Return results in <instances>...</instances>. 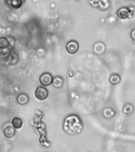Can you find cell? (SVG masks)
<instances>
[{"instance_id": "obj_1", "label": "cell", "mask_w": 135, "mask_h": 152, "mask_svg": "<svg viewBox=\"0 0 135 152\" xmlns=\"http://www.w3.org/2000/svg\"><path fill=\"white\" fill-rule=\"evenodd\" d=\"M63 129L69 135L79 134L83 129L82 121L76 115H69L64 120Z\"/></svg>"}, {"instance_id": "obj_2", "label": "cell", "mask_w": 135, "mask_h": 152, "mask_svg": "<svg viewBox=\"0 0 135 152\" xmlns=\"http://www.w3.org/2000/svg\"><path fill=\"white\" fill-rule=\"evenodd\" d=\"M35 97L39 101H44L48 97V91L44 86H39L35 90Z\"/></svg>"}, {"instance_id": "obj_3", "label": "cell", "mask_w": 135, "mask_h": 152, "mask_svg": "<svg viewBox=\"0 0 135 152\" xmlns=\"http://www.w3.org/2000/svg\"><path fill=\"white\" fill-rule=\"evenodd\" d=\"M39 81H40V83L41 85L45 87V86H48L51 84H52V82H53V76L51 75L50 73H43L40 76V78H39Z\"/></svg>"}, {"instance_id": "obj_4", "label": "cell", "mask_w": 135, "mask_h": 152, "mask_svg": "<svg viewBox=\"0 0 135 152\" xmlns=\"http://www.w3.org/2000/svg\"><path fill=\"white\" fill-rule=\"evenodd\" d=\"M117 16H118V18L122 19V20H126V19L130 18L132 15L130 14L129 8H127V7H122V8L118 10Z\"/></svg>"}, {"instance_id": "obj_5", "label": "cell", "mask_w": 135, "mask_h": 152, "mask_svg": "<svg viewBox=\"0 0 135 152\" xmlns=\"http://www.w3.org/2000/svg\"><path fill=\"white\" fill-rule=\"evenodd\" d=\"M66 48L70 54H75L79 49V45L75 40H70L66 44Z\"/></svg>"}, {"instance_id": "obj_6", "label": "cell", "mask_w": 135, "mask_h": 152, "mask_svg": "<svg viewBox=\"0 0 135 152\" xmlns=\"http://www.w3.org/2000/svg\"><path fill=\"white\" fill-rule=\"evenodd\" d=\"M3 133H4V135L7 138L9 139V138L14 137L15 133H16L15 132V128L13 126H7L3 130Z\"/></svg>"}, {"instance_id": "obj_7", "label": "cell", "mask_w": 135, "mask_h": 152, "mask_svg": "<svg viewBox=\"0 0 135 152\" xmlns=\"http://www.w3.org/2000/svg\"><path fill=\"white\" fill-rule=\"evenodd\" d=\"M93 50L97 54H102L105 52V45L103 43H96L93 47Z\"/></svg>"}, {"instance_id": "obj_8", "label": "cell", "mask_w": 135, "mask_h": 152, "mask_svg": "<svg viewBox=\"0 0 135 152\" xmlns=\"http://www.w3.org/2000/svg\"><path fill=\"white\" fill-rule=\"evenodd\" d=\"M28 96L26 94H19L17 97V103L21 105H24V104H26L28 102Z\"/></svg>"}, {"instance_id": "obj_9", "label": "cell", "mask_w": 135, "mask_h": 152, "mask_svg": "<svg viewBox=\"0 0 135 152\" xmlns=\"http://www.w3.org/2000/svg\"><path fill=\"white\" fill-rule=\"evenodd\" d=\"M12 126L14 127L15 129H20L21 128L22 125H23V121L19 117H14L12 120Z\"/></svg>"}, {"instance_id": "obj_10", "label": "cell", "mask_w": 135, "mask_h": 152, "mask_svg": "<svg viewBox=\"0 0 135 152\" xmlns=\"http://www.w3.org/2000/svg\"><path fill=\"white\" fill-rule=\"evenodd\" d=\"M63 84V79L59 77V76H56L53 78V82H52V85L55 88H60Z\"/></svg>"}, {"instance_id": "obj_11", "label": "cell", "mask_w": 135, "mask_h": 152, "mask_svg": "<svg viewBox=\"0 0 135 152\" xmlns=\"http://www.w3.org/2000/svg\"><path fill=\"white\" fill-rule=\"evenodd\" d=\"M9 41L8 40V38L5 37H0V48L1 49H5L9 47Z\"/></svg>"}, {"instance_id": "obj_12", "label": "cell", "mask_w": 135, "mask_h": 152, "mask_svg": "<svg viewBox=\"0 0 135 152\" xmlns=\"http://www.w3.org/2000/svg\"><path fill=\"white\" fill-rule=\"evenodd\" d=\"M109 81H110V83H111L112 85H117V84H118V83H120L121 78L118 75L114 74V75H112L110 77Z\"/></svg>"}, {"instance_id": "obj_13", "label": "cell", "mask_w": 135, "mask_h": 152, "mask_svg": "<svg viewBox=\"0 0 135 152\" xmlns=\"http://www.w3.org/2000/svg\"><path fill=\"white\" fill-rule=\"evenodd\" d=\"M110 6V2L109 0H99V7L101 10L107 9Z\"/></svg>"}, {"instance_id": "obj_14", "label": "cell", "mask_w": 135, "mask_h": 152, "mask_svg": "<svg viewBox=\"0 0 135 152\" xmlns=\"http://www.w3.org/2000/svg\"><path fill=\"white\" fill-rule=\"evenodd\" d=\"M10 3H11V7L14 9H18L22 6V1L21 0H11Z\"/></svg>"}, {"instance_id": "obj_15", "label": "cell", "mask_w": 135, "mask_h": 152, "mask_svg": "<svg viewBox=\"0 0 135 152\" xmlns=\"http://www.w3.org/2000/svg\"><path fill=\"white\" fill-rule=\"evenodd\" d=\"M104 113V116H105V117H107V118H110V117H112V116H114L115 113H114L113 110L111 109H110V108H106V109L104 110V113Z\"/></svg>"}, {"instance_id": "obj_16", "label": "cell", "mask_w": 135, "mask_h": 152, "mask_svg": "<svg viewBox=\"0 0 135 152\" xmlns=\"http://www.w3.org/2000/svg\"><path fill=\"white\" fill-rule=\"evenodd\" d=\"M134 110V107H133L132 104H127L124 107V109H123V112L125 113L126 114H130Z\"/></svg>"}, {"instance_id": "obj_17", "label": "cell", "mask_w": 135, "mask_h": 152, "mask_svg": "<svg viewBox=\"0 0 135 152\" xmlns=\"http://www.w3.org/2000/svg\"><path fill=\"white\" fill-rule=\"evenodd\" d=\"M89 2H90V4L92 5V7H99V0H91Z\"/></svg>"}, {"instance_id": "obj_18", "label": "cell", "mask_w": 135, "mask_h": 152, "mask_svg": "<svg viewBox=\"0 0 135 152\" xmlns=\"http://www.w3.org/2000/svg\"><path fill=\"white\" fill-rule=\"evenodd\" d=\"M129 10H130V14H131V15H133V14H135V7H129Z\"/></svg>"}, {"instance_id": "obj_19", "label": "cell", "mask_w": 135, "mask_h": 152, "mask_svg": "<svg viewBox=\"0 0 135 152\" xmlns=\"http://www.w3.org/2000/svg\"><path fill=\"white\" fill-rule=\"evenodd\" d=\"M130 35H131V37H132V39L135 42V28L134 29H133L132 32H131V33H130Z\"/></svg>"}]
</instances>
